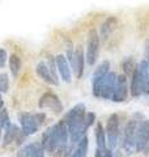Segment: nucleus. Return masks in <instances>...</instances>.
Returning a JSON list of instances; mask_svg holds the SVG:
<instances>
[{
  "instance_id": "f257e3e1",
  "label": "nucleus",
  "mask_w": 149,
  "mask_h": 157,
  "mask_svg": "<svg viewBox=\"0 0 149 157\" xmlns=\"http://www.w3.org/2000/svg\"><path fill=\"white\" fill-rule=\"evenodd\" d=\"M131 96H149V66L144 59L136 66L131 76Z\"/></svg>"
},
{
  "instance_id": "f03ea898",
  "label": "nucleus",
  "mask_w": 149,
  "mask_h": 157,
  "mask_svg": "<svg viewBox=\"0 0 149 157\" xmlns=\"http://www.w3.org/2000/svg\"><path fill=\"white\" fill-rule=\"evenodd\" d=\"M115 80H117V73L109 71L98 81L92 82L94 97L103 98V100H111L113 93H114V86H115Z\"/></svg>"
},
{
  "instance_id": "7ed1b4c3",
  "label": "nucleus",
  "mask_w": 149,
  "mask_h": 157,
  "mask_svg": "<svg viewBox=\"0 0 149 157\" xmlns=\"http://www.w3.org/2000/svg\"><path fill=\"white\" fill-rule=\"evenodd\" d=\"M36 72L44 82H47L50 85H59L58 68L55 64V58L47 59V62L46 60L39 62L36 67Z\"/></svg>"
},
{
  "instance_id": "20e7f679",
  "label": "nucleus",
  "mask_w": 149,
  "mask_h": 157,
  "mask_svg": "<svg viewBox=\"0 0 149 157\" xmlns=\"http://www.w3.org/2000/svg\"><path fill=\"white\" fill-rule=\"evenodd\" d=\"M99 33L96 29H92L88 33L86 38V51H85V62L89 66H94L99 55Z\"/></svg>"
},
{
  "instance_id": "39448f33",
  "label": "nucleus",
  "mask_w": 149,
  "mask_h": 157,
  "mask_svg": "<svg viewBox=\"0 0 149 157\" xmlns=\"http://www.w3.org/2000/svg\"><path fill=\"white\" fill-rule=\"evenodd\" d=\"M106 143L109 144L107 148L114 149L119 141V135H120V127H119V117L118 114H111L106 122Z\"/></svg>"
},
{
  "instance_id": "423d86ee",
  "label": "nucleus",
  "mask_w": 149,
  "mask_h": 157,
  "mask_svg": "<svg viewBox=\"0 0 149 157\" xmlns=\"http://www.w3.org/2000/svg\"><path fill=\"white\" fill-rule=\"evenodd\" d=\"M136 119H130L127 124L124 126L123 131V149L127 155H131L136 152V145H135V136H136V127H137Z\"/></svg>"
},
{
  "instance_id": "0eeeda50",
  "label": "nucleus",
  "mask_w": 149,
  "mask_h": 157,
  "mask_svg": "<svg viewBox=\"0 0 149 157\" xmlns=\"http://www.w3.org/2000/svg\"><path fill=\"white\" fill-rule=\"evenodd\" d=\"M136 152H144L149 147V119L139 121L135 136Z\"/></svg>"
},
{
  "instance_id": "6e6552de",
  "label": "nucleus",
  "mask_w": 149,
  "mask_h": 157,
  "mask_svg": "<svg viewBox=\"0 0 149 157\" xmlns=\"http://www.w3.org/2000/svg\"><path fill=\"white\" fill-rule=\"evenodd\" d=\"M38 107L39 109H47L50 111H52L54 114H60L63 111V104L60 98L52 92L43 93L42 97L38 101Z\"/></svg>"
},
{
  "instance_id": "1a4fd4ad",
  "label": "nucleus",
  "mask_w": 149,
  "mask_h": 157,
  "mask_svg": "<svg viewBox=\"0 0 149 157\" xmlns=\"http://www.w3.org/2000/svg\"><path fill=\"white\" fill-rule=\"evenodd\" d=\"M128 77L122 73V75H117V80H115V86H114V93L111 100L114 102H124L128 97Z\"/></svg>"
},
{
  "instance_id": "9d476101",
  "label": "nucleus",
  "mask_w": 149,
  "mask_h": 157,
  "mask_svg": "<svg viewBox=\"0 0 149 157\" xmlns=\"http://www.w3.org/2000/svg\"><path fill=\"white\" fill-rule=\"evenodd\" d=\"M69 64H71V70L74 77L81 78L84 75V66H85V52H84L81 46H78L73 50L72 56L69 59Z\"/></svg>"
},
{
  "instance_id": "9b49d317",
  "label": "nucleus",
  "mask_w": 149,
  "mask_h": 157,
  "mask_svg": "<svg viewBox=\"0 0 149 157\" xmlns=\"http://www.w3.org/2000/svg\"><path fill=\"white\" fill-rule=\"evenodd\" d=\"M18 119H20V124H21V131L26 136L36 134L39 130V127H41L37 122L36 114H32V113H21Z\"/></svg>"
},
{
  "instance_id": "f8f14e48",
  "label": "nucleus",
  "mask_w": 149,
  "mask_h": 157,
  "mask_svg": "<svg viewBox=\"0 0 149 157\" xmlns=\"http://www.w3.org/2000/svg\"><path fill=\"white\" fill-rule=\"evenodd\" d=\"M42 148L44 149V153L48 155H54L58 149V139H56V134L54 130V126L47 128L43 132L42 135V141H41Z\"/></svg>"
},
{
  "instance_id": "ddd939ff",
  "label": "nucleus",
  "mask_w": 149,
  "mask_h": 157,
  "mask_svg": "<svg viewBox=\"0 0 149 157\" xmlns=\"http://www.w3.org/2000/svg\"><path fill=\"white\" fill-rule=\"evenodd\" d=\"M55 64H56L58 72L60 75L62 80L69 84L72 81V70H71V64H69L67 56L63 55V54H58L55 56Z\"/></svg>"
},
{
  "instance_id": "4468645a",
  "label": "nucleus",
  "mask_w": 149,
  "mask_h": 157,
  "mask_svg": "<svg viewBox=\"0 0 149 157\" xmlns=\"http://www.w3.org/2000/svg\"><path fill=\"white\" fill-rule=\"evenodd\" d=\"M85 114H86V107L84 104H77L74 105L71 110L67 113V115L63 118L64 122L68 124L73 123V122H77V121H82L85 118Z\"/></svg>"
},
{
  "instance_id": "2eb2a0df",
  "label": "nucleus",
  "mask_w": 149,
  "mask_h": 157,
  "mask_svg": "<svg viewBox=\"0 0 149 157\" xmlns=\"http://www.w3.org/2000/svg\"><path fill=\"white\" fill-rule=\"evenodd\" d=\"M18 157H44V149L41 143H30L20 149Z\"/></svg>"
},
{
  "instance_id": "dca6fc26",
  "label": "nucleus",
  "mask_w": 149,
  "mask_h": 157,
  "mask_svg": "<svg viewBox=\"0 0 149 157\" xmlns=\"http://www.w3.org/2000/svg\"><path fill=\"white\" fill-rule=\"evenodd\" d=\"M20 132H21V128H20L18 126H16V124L11 123L7 127L6 132H4V136H3V147L4 148L16 141L17 136L20 135Z\"/></svg>"
},
{
  "instance_id": "f3484780",
  "label": "nucleus",
  "mask_w": 149,
  "mask_h": 157,
  "mask_svg": "<svg viewBox=\"0 0 149 157\" xmlns=\"http://www.w3.org/2000/svg\"><path fill=\"white\" fill-rule=\"evenodd\" d=\"M117 26H118V18L117 17L111 16V17L106 18V21L102 24L101 29H99V38L106 39L114 30H115Z\"/></svg>"
},
{
  "instance_id": "a211bd4d",
  "label": "nucleus",
  "mask_w": 149,
  "mask_h": 157,
  "mask_svg": "<svg viewBox=\"0 0 149 157\" xmlns=\"http://www.w3.org/2000/svg\"><path fill=\"white\" fill-rule=\"evenodd\" d=\"M94 135H96V143L98 149L106 148V132L101 122L96 123V128H94Z\"/></svg>"
},
{
  "instance_id": "6ab92c4d",
  "label": "nucleus",
  "mask_w": 149,
  "mask_h": 157,
  "mask_svg": "<svg viewBox=\"0 0 149 157\" xmlns=\"http://www.w3.org/2000/svg\"><path fill=\"white\" fill-rule=\"evenodd\" d=\"M88 137L84 135L80 140L76 143V148L72 151V157H85L86 153H88Z\"/></svg>"
},
{
  "instance_id": "aec40b11",
  "label": "nucleus",
  "mask_w": 149,
  "mask_h": 157,
  "mask_svg": "<svg viewBox=\"0 0 149 157\" xmlns=\"http://www.w3.org/2000/svg\"><path fill=\"white\" fill-rule=\"evenodd\" d=\"M8 64H9V70H11L12 76L17 77L20 71H21V67H22L21 59H20L17 54H12V55L8 58Z\"/></svg>"
},
{
  "instance_id": "412c9836",
  "label": "nucleus",
  "mask_w": 149,
  "mask_h": 157,
  "mask_svg": "<svg viewBox=\"0 0 149 157\" xmlns=\"http://www.w3.org/2000/svg\"><path fill=\"white\" fill-rule=\"evenodd\" d=\"M109 71H110V62H109V60H103L102 63H99V66H98L96 70H94V72H93L92 82L98 81L99 78H102Z\"/></svg>"
},
{
  "instance_id": "4be33fe9",
  "label": "nucleus",
  "mask_w": 149,
  "mask_h": 157,
  "mask_svg": "<svg viewBox=\"0 0 149 157\" xmlns=\"http://www.w3.org/2000/svg\"><path fill=\"white\" fill-rule=\"evenodd\" d=\"M9 124H11V121H9V114H8L7 109H4V107H3V110L0 111V139H2L3 131H6Z\"/></svg>"
},
{
  "instance_id": "5701e85b",
  "label": "nucleus",
  "mask_w": 149,
  "mask_h": 157,
  "mask_svg": "<svg viewBox=\"0 0 149 157\" xmlns=\"http://www.w3.org/2000/svg\"><path fill=\"white\" fill-rule=\"evenodd\" d=\"M135 68H136V64H135V62H133L132 58H127L126 60L123 62V71H124V75H126L127 77L132 76Z\"/></svg>"
},
{
  "instance_id": "b1692460",
  "label": "nucleus",
  "mask_w": 149,
  "mask_h": 157,
  "mask_svg": "<svg viewBox=\"0 0 149 157\" xmlns=\"http://www.w3.org/2000/svg\"><path fill=\"white\" fill-rule=\"evenodd\" d=\"M9 90V78L7 73H0V93H7Z\"/></svg>"
},
{
  "instance_id": "393cba45",
  "label": "nucleus",
  "mask_w": 149,
  "mask_h": 157,
  "mask_svg": "<svg viewBox=\"0 0 149 157\" xmlns=\"http://www.w3.org/2000/svg\"><path fill=\"white\" fill-rule=\"evenodd\" d=\"M96 157H113V149L103 148V149H96Z\"/></svg>"
},
{
  "instance_id": "a878e982",
  "label": "nucleus",
  "mask_w": 149,
  "mask_h": 157,
  "mask_svg": "<svg viewBox=\"0 0 149 157\" xmlns=\"http://www.w3.org/2000/svg\"><path fill=\"white\" fill-rule=\"evenodd\" d=\"M94 122H96V114L92 111H89L85 114V126L86 128H89V127H92L94 124Z\"/></svg>"
},
{
  "instance_id": "bb28decb",
  "label": "nucleus",
  "mask_w": 149,
  "mask_h": 157,
  "mask_svg": "<svg viewBox=\"0 0 149 157\" xmlns=\"http://www.w3.org/2000/svg\"><path fill=\"white\" fill-rule=\"evenodd\" d=\"M8 60V54L6 48H2L0 47V68H4L6 67V63Z\"/></svg>"
},
{
  "instance_id": "cd10ccee",
  "label": "nucleus",
  "mask_w": 149,
  "mask_h": 157,
  "mask_svg": "<svg viewBox=\"0 0 149 157\" xmlns=\"http://www.w3.org/2000/svg\"><path fill=\"white\" fill-rule=\"evenodd\" d=\"M4 107V101H3V97H2V93H0V111L3 110Z\"/></svg>"
},
{
  "instance_id": "c85d7f7f",
  "label": "nucleus",
  "mask_w": 149,
  "mask_h": 157,
  "mask_svg": "<svg viewBox=\"0 0 149 157\" xmlns=\"http://www.w3.org/2000/svg\"><path fill=\"white\" fill-rule=\"evenodd\" d=\"M71 157H72V156H71Z\"/></svg>"
}]
</instances>
